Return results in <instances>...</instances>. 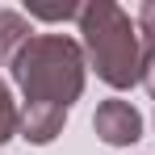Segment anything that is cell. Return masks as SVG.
<instances>
[{"label": "cell", "instance_id": "cell-8", "mask_svg": "<svg viewBox=\"0 0 155 155\" xmlns=\"http://www.w3.org/2000/svg\"><path fill=\"white\" fill-rule=\"evenodd\" d=\"M143 88L155 97V38H143Z\"/></svg>", "mask_w": 155, "mask_h": 155}, {"label": "cell", "instance_id": "cell-7", "mask_svg": "<svg viewBox=\"0 0 155 155\" xmlns=\"http://www.w3.org/2000/svg\"><path fill=\"white\" fill-rule=\"evenodd\" d=\"M29 17H38V21H71V17H80L76 4H25Z\"/></svg>", "mask_w": 155, "mask_h": 155}, {"label": "cell", "instance_id": "cell-9", "mask_svg": "<svg viewBox=\"0 0 155 155\" xmlns=\"http://www.w3.org/2000/svg\"><path fill=\"white\" fill-rule=\"evenodd\" d=\"M134 21H138V34H143V38H155V0H147V4L138 8Z\"/></svg>", "mask_w": 155, "mask_h": 155}, {"label": "cell", "instance_id": "cell-2", "mask_svg": "<svg viewBox=\"0 0 155 155\" xmlns=\"http://www.w3.org/2000/svg\"><path fill=\"white\" fill-rule=\"evenodd\" d=\"M76 21H80V38H84L80 46L88 54L97 80H105L117 92L143 84V34L126 8H117L113 0H92L80 8Z\"/></svg>", "mask_w": 155, "mask_h": 155}, {"label": "cell", "instance_id": "cell-1", "mask_svg": "<svg viewBox=\"0 0 155 155\" xmlns=\"http://www.w3.org/2000/svg\"><path fill=\"white\" fill-rule=\"evenodd\" d=\"M8 71H13V84L25 92V101L71 109L84 92L88 59H84V46L67 34H34L8 63Z\"/></svg>", "mask_w": 155, "mask_h": 155}, {"label": "cell", "instance_id": "cell-5", "mask_svg": "<svg viewBox=\"0 0 155 155\" xmlns=\"http://www.w3.org/2000/svg\"><path fill=\"white\" fill-rule=\"evenodd\" d=\"M34 38V25H29L25 13L17 8H0V63H13L17 51Z\"/></svg>", "mask_w": 155, "mask_h": 155}, {"label": "cell", "instance_id": "cell-3", "mask_svg": "<svg viewBox=\"0 0 155 155\" xmlns=\"http://www.w3.org/2000/svg\"><path fill=\"white\" fill-rule=\"evenodd\" d=\"M92 130L105 147H134L143 138V113L130 101H101L92 113Z\"/></svg>", "mask_w": 155, "mask_h": 155}, {"label": "cell", "instance_id": "cell-4", "mask_svg": "<svg viewBox=\"0 0 155 155\" xmlns=\"http://www.w3.org/2000/svg\"><path fill=\"white\" fill-rule=\"evenodd\" d=\"M63 126H67V109L25 101V109H21V130H17V134H21L25 143H34V147H51L54 138L63 134Z\"/></svg>", "mask_w": 155, "mask_h": 155}, {"label": "cell", "instance_id": "cell-6", "mask_svg": "<svg viewBox=\"0 0 155 155\" xmlns=\"http://www.w3.org/2000/svg\"><path fill=\"white\" fill-rule=\"evenodd\" d=\"M17 130H21V109H17V101H13L8 84H0V143H8Z\"/></svg>", "mask_w": 155, "mask_h": 155}]
</instances>
